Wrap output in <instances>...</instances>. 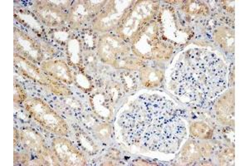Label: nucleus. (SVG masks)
<instances>
[{
	"instance_id": "f257e3e1",
	"label": "nucleus",
	"mask_w": 249,
	"mask_h": 166,
	"mask_svg": "<svg viewBox=\"0 0 249 166\" xmlns=\"http://www.w3.org/2000/svg\"><path fill=\"white\" fill-rule=\"evenodd\" d=\"M178 110L165 97L142 95L121 115L124 141L150 150L176 152L186 136V127Z\"/></svg>"
},
{
	"instance_id": "f03ea898",
	"label": "nucleus",
	"mask_w": 249,
	"mask_h": 166,
	"mask_svg": "<svg viewBox=\"0 0 249 166\" xmlns=\"http://www.w3.org/2000/svg\"><path fill=\"white\" fill-rule=\"evenodd\" d=\"M170 88L179 97L202 103L227 88V68L223 60L207 49H190L177 62Z\"/></svg>"
},
{
	"instance_id": "7ed1b4c3",
	"label": "nucleus",
	"mask_w": 249,
	"mask_h": 166,
	"mask_svg": "<svg viewBox=\"0 0 249 166\" xmlns=\"http://www.w3.org/2000/svg\"><path fill=\"white\" fill-rule=\"evenodd\" d=\"M159 9L158 2L139 1L130 7L117 27V34L123 41L130 42L144 26L151 22Z\"/></svg>"
},
{
	"instance_id": "20e7f679",
	"label": "nucleus",
	"mask_w": 249,
	"mask_h": 166,
	"mask_svg": "<svg viewBox=\"0 0 249 166\" xmlns=\"http://www.w3.org/2000/svg\"><path fill=\"white\" fill-rule=\"evenodd\" d=\"M160 28L156 22L144 26L130 41L131 49L136 56L144 59H161L166 42L160 41Z\"/></svg>"
},
{
	"instance_id": "39448f33",
	"label": "nucleus",
	"mask_w": 249,
	"mask_h": 166,
	"mask_svg": "<svg viewBox=\"0 0 249 166\" xmlns=\"http://www.w3.org/2000/svg\"><path fill=\"white\" fill-rule=\"evenodd\" d=\"M25 110L43 128L57 135H68V127L65 120L53 110L45 102L39 98L27 99Z\"/></svg>"
},
{
	"instance_id": "423d86ee",
	"label": "nucleus",
	"mask_w": 249,
	"mask_h": 166,
	"mask_svg": "<svg viewBox=\"0 0 249 166\" xmlns=\"http://www.w3.org/2000/svg\"><path fill=\"white\" fill-rule=\"evenodd\" d=\"M15 67L21 76L32 79L34 82L40 84L44 85L46 88L50 89L53 92L58 96H71V92L65 86L54 81L53 78H50L48 74H44L43 71L40 70L34 63L16 54L15 55Z\"/></svg>"
},
{
	"instance_id": "0eeeda50",
	"label": "nucleus",
	"mask_w": 249,
	"mask_h": 166,
	"mask_svg": "<svg viewBox=\"0 0 249 166\" xmlns=\"http://www.w3.org/2000/svg\"><path fill=\"white\" fill-rule=\"evenodd\" d=\"M132 5L133 2L131 1H110L96 18L93 23L94 29L107 32L118 27L124 14Z\"/></svg>"
},
{
	"instance_id": "6e6552de",
	"label": "nucleus",
	"mask_w": 249,
	"mask_h": 166,
	"mask_svg": "<svg viewBox=\"0 0 249 166\" xmlns=\"http://www.w3.org/2000/svg\"><path fill=\"white\" fill-rule=\"evenodd\" d=\"M130 48L120 37L111 34L102 36L97 43V54L102 62L117 68L119 62L130 55Z\"/></svg>"
},
{
	"instance_id": "1a4fd4ad",
	"label": "nucleus",
	"mask_w": 249,
	"mask_h": 166,
	"mask_svg": "<svg viewBox=\"0 0 249 166\" xmlns=\"http://www.w3.org/2000/svg\"><path fill=\"white\" fill-rule=\"evenodd\" d=\"M15 54L33 63H39L44 57L43 48L39 43L19 29L15 28Z\"/></svg>"
},
{
	"instance_id": "9d476101",
	"label": "nucleus",
	"mask_w": 249,
	"mask_h": 166,
	"mask_svg": "<svg viewBox=\"0 0 249 166\" xmlns=\"http://www.w3.org/2000/svg\"><path fill=\"white\" fill-rule=\"evenodd\" d=\"M64 10L53 1H39L34 6V13L40 22L52 28L65 23L68 14Z\"/></svg>"
},
{
	"instance_id": "9b49d317",
	"label": "nucleus",
	"mask_w": 249,
	"mask_h": 166,
	"mask_svg": "<svg viewBox=\"0 0 249 166\" xmlns=\"http://www.w3.org/2000/svg\"><path fill=\"white\" fill-rule=\"evenodd\" d=\"M53 149L65 166H85V156L71 141L62 137H57L53 141Z\"/></svg>"
},
{
	"instance_id": "f8f14e48",
	"label": "nucleus",
	"mask_w": 249,
	"mask_h": 166,
	"mask_svg": "<svg viewBox=\"0 0 249 166\" xmlns=\"http://www.w3.org/2000/svg\"><path fill=\"white\" fill-rule=\"evenodd\" d=\"M218 120L224 125H234V91H228L216 104Z\"/></svg>"
},
{
	"instance_id": "ddd939ff",
	"label": "nucleus",
	"mask_w": 249,
	"mask_h": 166,
	"mask_svg": "<svg viewBox=\"0 0 249 166\" xmlns=\"http://www.w3.org/2000/svg\"><path fill=\"white\" fill-rule=\"evenodd\" d=\"M42 69L52 78L71 84L73 82V76L71 75L70 68L62 60H48L42 63Z\"/></svg>"
},
{
	"instance_id": "4468645a",
	"label": "nucleus",
	"mask_w": 249,
	"mask_h": 166,
	"mask_svg": "<svg viewBox=\"0 0 249 166\" xmlns=\"http://www.w3.org/2000/svg\"><path fill=\"white\" fill-rule=\"evenodd\" d=\"M211 154V147L207 143H199L196 141H187L182 149V161L184 163H190L198 161V159L210 155Z\"/></svg>"
},
{
	"instance_id": "2eb2a0df",
	"label": "nucleus",
	"mask_w": 249,
	"mask_h": 166,
	"mask_svg": "<svg viewBox=\"0 0 249 166\" xmlns=\"http://www.w3.org/2000/svg\"><path fill=\"white\" fill-rule=\"evenodd\" d=\"M20 141L26 149L39 155L43 151L44 147V139L43 136L32 128H24L20 131Z\"/></svg>"
},
{
	"instance_id": "dca6fc26",
	"label": "nucleus",
	"mask_w": 249,
	"mask_h": 166,
	"mask_svg": "<svg viewBox=\"0 0 249 166\" xmlns=\"http://www.w3.org/2000/svg\"><path fill=\"white\" fill-rule=\"evenodd\" d=\"M93 14L89 1H79L74 3L68 19L73 28H79Z\"/></svg>"
},
{
	"instance_id": "f3484780",
	"label": "nucleus",
	"mask_w": 249,
	"mask_h": 166,
	"mask_svg": "<svg viewBox=\"0 0 249 166\" xmlns=\"http://www.w3.org/2000/svg\"><path fill=\"white\" fill-rule=\"evenodd\" d=\"M92 109L96 115L104 119L112 116V103L105 92H97L91 98Z\"/></svg>"
},
{
	"instance_id": "a211bd4d",
	"label": "nucleus",
	"mask_w": 249,
	"mask_h": 166,
	"mask_svg": "<svg viewBox=\"0 0 249 166\" xmlns=\"http://www.w3.org/2000/svg\"><path fill=\"white\" fill-rule=\"evenodd\" d=\"M140 78L142 84L145 88H157L163 82L164 73L158 68L147 67L141 70Z\"/></svg>"
},
{
	"instance_id": "6ab92c4d",
	"label": "nucleus",
	"mask_w": 249,
	"mask_h": 166,
	"mask_svg": "<svg viewBox=\"0 0 249 166\" xmlns=\"http://www.w3.org/2000/svg\"><path fill=\"white\" fill-rule=\"evenodd\" d=\"M214 37L218 44L227 52L234 51V32L224 26L216 28Z\"/></svg>"
},
{
	"instance_id": "aec40b11",
	"label": "nucleus",
	"mask_w": 249,
	"mask_h": 166,
	"mask_svg": "<svg viewBox=\"0 0 249 166\" xmlns=\"http://www.w3.org/2000/svg\"><path fill=\"white\" fill-rule=\"evenodd\" d=\"M15 16L16 18L19 21L20 23L25 24L27 27H29L34 33L40 34L43 33V28L41 25V22L37 18V16L32 14L29 11H24V10H18L15 11Z\"/></svg>"
},
{
	"instance_id": "412c9836",
	"label": "nucleus",
	"mask_w": 249,
	"mask_h": 166,
	"mask_svg": "<svg viewBox=\"0 0 249 166\" xmlns=\"http://www.w3.org/2000/svg\"><path fill=\"white\" fill-rule=\"evenodd\" d=\"M67 54L71 64L81 66L82 61V45L78 38L71 37L67 43Z\"/></svg>"
},
{
	"instance_id": "4be33fe9",
	"label": "nucleus",
	"mask_w": 249,
	"mask_h": 166,
	"mask_svg": "<svg viewBox=\"0 0 249 166\" xmlns=\"http://www.w3.org/2000/svg\"><path fill=\"white\" fill-rule=\"evenodd\" d=\"M190 134L199 139H210L212 137L213 130L204 122H195L190 126Z\"/></svg>"
},
{
	"instance_id": "5701e85b",
	"label": "nucleus",
	"mask_w": 249,
	"mask_h": 166,
	"mask_svg": "<svg viewBox=\"0 0 249 166\" xmlns=\"http://www.w3.org/2000/svg\"><path fill=\"white\" fill-rule=\"evenodd\" d=\"M69 96H65V99H62V102H59L62 105V111L69 112L71 115H78L82 111V105L76 99Z\"/></svg>"
},
{
	"instance_id": "b1692460",
	"label": "nucleus",
	"mask_w": 249,
	"mask_h": 166,
	"mask_svg": "<svg viewBox=\"0 0 249 166\" xmlns=\"http://www.w3.org/2000/svg\"><path fill=\"white\" fill-rule=\"evenodd\" d=\"M38 158V165L42 166H59L60 161L54 150L44 148L40 153Z\"/></svg>"
},
{
	"instance_id": "393cba45",
	"label": "nucleus",
	"mask_w": 249,
	"mask_h": 166,
	"mask_svg": "<svg viewBox=\"0 0 249 166\" xmlns=\"http://www.w3.org/2000/svg\"><path fill=\"white\" fill-rule=\"evenodd\" d=\"M182 9L191 15H205L209 13V9L205 4L195 1L186 2L182 7Z\"/></svg>"
},
{
	"instance_id": "a878e982",
	"label": "nucleus",
	"mask_w": 249,
	"mask_h": 166,
	"mask_svg": "<svg viewBox=\"0 0 249 166\" xmlns=\"http://www.w3.org/2000/svg\"><path fill=\"white\" fill-rule=\"evenodd\" d=\"M105 93L108 98L110 99L111 103L115 105L122 97L123 89L120 83L110 82L106 88Z\"/></svg>"
},
{
	"instance_id": "bb28decb",
	"label": "nucleus",
	"mask_w": 249,
	"mask_h": 166,
	"mask_svg": "<svg viewBox=\"0 0 249 166\" xmlns=\"http://www.w3.org/2000/svg\"><path fill=\"white\" fill-rule=\"evenodd\" d=\"M77 140L82 149L88 152L93 154L97 151V147L94 141L91 140L88 135L83 132H79L77 134Z\"/></svg>"
},
{
	"instance_id": "cd10ccee",
	"label": "nucleus",
	"mask_w": 249,
	"mask_h": 166,
	"mask_svg": "<svg viewBox=\"0 0 249 166\" xmlns=\"http://www.w3.org/2000/svg\"><path fill=\"white\" fill-rule=\"evenodd\" d=\"M112 131V127L108 123L96 125L93 128L94 135L101 141H106L110 138Z\"/></svg>"
},
{
	"instance_id": "c85d7f7f",
	"label": "nucleus",
	"mask_w": 249,
	"mask_h": 166,
	"mask_svg": "<svg viewBox=\"0 0 249 166\" xmlns=\"http://www.w3.org/2000/svg\"><path fill=\"white\" fill-rule=\"evenodd\" d=\"M122 84L124 90L126 92H131L136 90L138 86V82L136 76H134L130 73H124L122 74Z\"/></svg>"
},
{
	"instance_id": "c756f323",
	"label": "nucleus",
	"mask_w": 249,
	"mask_h": 166,
	"mask_svg": "<svg viewBox=\"0 0 249 166\" xmlns=\"http://www.w3.org/2000/svg\"><path fill=\"white\" fill-rule=\"evenodd\" d=\"M73 81L76 82L77 86L82 90L90 91L92 88L91 81L83 73L75 74L73 76Z\"/></svg>"
},
{
	"instance_id": "7c9ffc66",
	"label": "nucleus",
	"mask_w": 249,
	"mask_h": 166,
	"mask_svg": "<svg viewBox=\"0 0 249 166\" xmlns=\"http://www.w3.org/2000/svg\"><path fill=\"white\" fill-rule=\"evenodd\" d=\"M83 66L88 71L95 70L96 67V57L91 50H87L83 54Z\"/></svg>"
},
{
	"instance_id": "2f4dec72",
	"label": "nucleus",
	"mask_w": 249,
	"mask_h": 166,
	"mask_svg": "<svg viewBox=\"0 0 249 166\" xmlns=\"http://www.w3.org/2000/svg\"><path fill=\"white\" fill-rule=\"evenodd\" d=\"M15 102L17 104L20 103H24L27 100V95H26L25 91L23 89L21 85L18 84L16 81H15Z\"/></svg>"
},
{
	"instance_id": "473e14b6",
	"label": "nucleus",
	"mask_w": 249,
	"mask_h": 166,
	"mask_svg": "<svg viewBox=\"0 0 249 166\" xmlns=\"http://www.w3.org/2000/svg\"><path fill=\"white\" fill-rule=\"evenodd\" d=\"M63 29H59L53 32V37L59 43H68L69 39L71 38L68 31H62Z\"/></svg>"
},
{
	"instance_id": "72a5a7b5",
	"label": "nucleus",
	"mask_w": 249,
	"mask_h": 166,
	"mask_svg": "<svg viewBox=\"0 0 249 166\" xmlns=\"http://www.w3.org/2000/svg\"><path fill=\"white\" fill-rule=\"evenodd\" d=\"M219 161L222 165H231L234 162V152L232 149H227L222 153L219 157Z\"/></svg>"
}]
</instances>
